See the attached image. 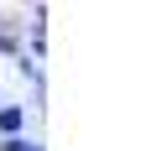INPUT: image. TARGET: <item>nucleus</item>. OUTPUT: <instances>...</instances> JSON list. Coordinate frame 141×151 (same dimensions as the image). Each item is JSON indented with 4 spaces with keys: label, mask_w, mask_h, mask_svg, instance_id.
Segmentation results:
<instances>
[{
    "label": "nucleus",
    "mask_w": 141,
    "mask_h": 151,
    "mask_svg": "<svg viewBox=\"0 0 141 151\" xmlns=\"http://www.w3.org/2000/svg\"><path fill=\"white\" fill-rule=\"evenodd\" d=\"M21 120H26V109H16V104H11V109H0V130H16Z\"/></svg>",
    "instance_id": "nucleus-1"
}]
</instances>
